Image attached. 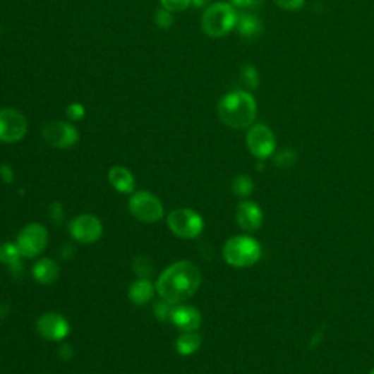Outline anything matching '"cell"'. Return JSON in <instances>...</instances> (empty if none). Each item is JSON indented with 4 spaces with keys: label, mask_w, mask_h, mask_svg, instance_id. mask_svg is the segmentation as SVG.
I'll use <instances>...</instances> for the list:
<instances>
[{
    "label": "cell",
    "mask_w": 374,
    "mask_h": 374,
    "mask_svg": "<svg viewBox=\"0 0 374 374\" xmlns=\"http://www.w3.org/2000/svg\"><path fill=\"white\" fill-rule=\"evenodd\" d=\"M246 143L248 151L252 152L259 161L272 157L277 150V138L271 128H267L263 123L252 124L247 132Z\"/></svg>",
    "instance_id": "8"
},
{
    "label": "cell",
    "mask_w": 374,
    "mask_h": 374,
    "mask_svg": "<svg viewBox=\"0 0 374 374\" xmlns=\"http://www.w3.org/2000/svg\"><path fill=\"white\" fill-rule=\"evenodd\" d=\"M202 338L198 332H184L176 341V351L180 356H192L200 348Z\"/></svg>",
    "instance_id": "19"
},
{
    "label": "cell",
    "mask_w": 374,
    "mask_h": 374,
    "mask_svg": "<svg viewBox=\"0 0 374 374\" xmlns=\"http://www.w3.org/2000/svg\"><path fill=\"white\" fill-rule=\"evenodd\" d=\"M167 224L173 234L183 240L199 237L205 228V221L200 214L189 210V207H179V210L171 211L167 217Z\"/></svg>",
    "instance_id": "5"
},
{
    "label": "cell",
    "mask_w": 374,
    "mask_h": 374,
    "mask_svg": "<svg viewBox=\"0 0 374 374\" xmlns=\"http://www.w3.org/2000/svg\"><path fill=\"white\" fill-rule=\"evenodd\" d=\"M253 189H255V184H253L252 177H248L246 174H240V176H236L233 179L231 191L236 196L247 198L253 193Z\"/></svg>",
    "instance_id": "21"
},
{
    "label": "cell",
    "mask_w": 374,
    "mask_h": 374,
    "mask_svg": "<svg viewBox=\"0 0 374 374\" xmlns=\"http://www.w3.org/2000/svg\"><path fill=\"white\" fill-rule=\"evenodd\" d=\"M200 282L199 267L191 260H179L159 275L155 288L162 300L180 304L198 293Z\"/></svg>",
    "instance_id": "1"
},
{
    "label": "cell",
    "mask_w": 374,
    "mask_h": 374,
    "mask_svg": "<svg viewBox=\"0 0 374 374\" xmlns=\"http://www.w3.org/2000/svg\"><path fill=\"white\" fill-rule=\"evenodd\" d=\"M155 289L157 288L152 285V282L150 279L139 278L131 284L128 296H129V300L132 304L145 306L154 298Z\"/></svg>",
    "instance_id": "17"
},
{
    "label": "cell",
    "mask_w": 374,
    "mask_h": 374,
    "mask_svg": "<svg viewBox=\"0 0 374 374\" xmlns=\"http://www.w3.org/2000/svg\"><path fill=\"white\" fill-rule=\"evenodd\" d=\"M109 181L119 193L129 195L135 192V176L126 167H121V165H114V167L110 169Z\"/></svg>",
    "instance_id": "15"
},
{
    "label": "cell",
    "mask_w": 374,
    "mask_h": 374,
    "mask_svg": "<svg viewBox=\"0 0 374 374\" xmlns=\"http://www.w3.org/2000/svg\"><path fill=\"white\" fill-rule=\"evenodd\" d=\"M222 258L233 267H251L262 258V246L251 236H234L225 241Z\"/></svg>",
    "instance_id": "3"
},
{
    "label": "cell",
    "mask_w": 374,
    "mask_h": 374,
    "mask_svg": "<svg viewBox=\"0 0 374 374\" xmlns=\"http://www.w3.org/2000/svg\"><path fill=\"white\" fill-rule=\"evenodd\" d=\"M41 136L56 150H69L78 143L79 132L71 123L66 121H52L47 123L41 131Z\"/></svg>",
    "instance_id": "10"
},
{
    "label": "cell",
    "mask_w": 374,
    "mask_h": 374,
    "mask_svg": "<svg viewBox=\"0 0 374 374\" xmlns=\"http://www.w3.org/2000/svg\"><path fill=\"white\" fill-rule=\"evenodd\" d=\"M170 320L183 332H196L202 325V315L193 306L176 304Z\"/></svg>",
    "instance_id": "14"
},
{
    "label": "cell",
    "mask_w": 374,
    "mask_h": 374,
    "mask_svg": "<svg viewBox=\"0 0 374 374\" xmlns=\"http://www.w3.org/2000/svg\"><path fill=\"white\" fill-rule=\"evenodd\" d=\"M66 114L72 120H82L85 116V107L79 102H72L66 109Z\"/></svg>",
    "instance_id": "28"
},
{
    "label": "cell",
    "mask_w": 374,
    "mask_h": 374,
    "mask_svg": "<svg viewBox=\"0 0 374 374\" xmlns=\"http://www.w3.org/2000/svg\"><path fill=\"white\" fill-rule=\"evenodd\" d=\"M236 219L244 231H258L263 224V212L256 202L243 200L236 210Z\"/></svg>",
    "instance_id": "13"
},
{
    "label": "cell",
    "mask_w": 374,
    "mask_h": 374,
    "mask_svg": "<svg viewBox=\"0 0 374 374\" xmlns=\"http://www.w3.org/2000/svg\"><path fill=\"white\" fill-rule=\"evenodd\" d=\"M258 114L255 97L243 90L225 94L218 102V117L231 129L251 128Z\"/></svg>",
    "instance_id": "2"
},
{
    "label": "cell",
    "mask_w": 374,
    "mask_h": 374,
    "mask_svg": "<svg viewBox=\"0 0 374 374\" xmlns=\"http://www.w3.org/2000/svg\"><path fill=\"white\" fill-rule=\"evenodd\" d=\"M20 255L16 243H2L0 244V263L11 267H16L20 265Z\"/></svg>",
    "instance_id": "20"
},
{
    "label": "cell",
    "mask_w": 374,
    "mask_h": 374,
    "mask_svg": "<svg viewBox=\"0 0 374 374\" xmlns=\"http://www.w3.org/2000/svg\"><path fill=\"white\" fill-rule=\"evenodd\" d=\"M71 237L82 244H94L102 237V222L92 214H80L69 222Z\"/></svg>",
    "instance_id": "11"
},
{
    "label": "cell",
    "mask_w": 374,
    "mask_h": 374,
    "mask_svg": "<svg viewBox=\"0 0 374 374\" xmlns=\"http://www.w3.org/2000/svg\"><path fill=\"white\" fill-rule=\"evenodd\" d=\"M239 13L231 4L217 2L202 15V31L211 38H222L237 25Z\"/></svg>",
    "instance_id": "4"
},
{
    "label": "cell",
    "mask_w": 374,
    "mask_h": 374,
    "mask_svg": "<svg viewBox=\"0 0 374 374\" xmlns=\"http://www.w3.org/2000/svg\"><path fill=\"white\" fill-rule=\"evenodd\" d=\"M37 330L44 339L59 342L69 337L71 325L65 316L56 313V311H47L38 318Z\"/></svg>",
    "instance_id": "12"
},
{
    "label": "cell",
    "mask_w": 374,
    "mask_h": 374,
    "mask_svg": "<svg viewBox=\"0 0 374 374\" xmlns=\"http://www.w3.org/2000/svg\"><path fill=\"white\" fill-rule=\"evenodd\" d=\"M162 9L170 12H181L192 5V0H161Z\"/></svg>",
    "instance_id": "25"
},
{
    "label": "cell",
    "mask_w": 374,
    "mask_h": 374,
    "mask_svg": "<svg viewBox=\"0 0 374 374\" xmlns=\"http://www.w3.org/2000/svg\"><path fill=\"white\" fill-rule=\"evenodd\" d=\"M206 4V0H192V5H195L196 8H202Z\"/></svg>",
    "instance_id": "31"
},
{
    "label": "cell",
    "mask_w": 374,
    "mask_h": 374,
    "mask_svg": "<svg viewBox=\"0 0 374 374\" xmlns=\"http://www.w3.org/2000/svg\"><path fill=\"white\" fill-rule=\"evenodd\" d=\"M173 306H176V304H171L169 301L162 300L161 303L155 304V316L161 320H169L171 318V311L174 308Z\"/></svg>",
    "instance_id": "27"
},
{
    "label": "cell",
    "mask_w": 374,
    "mask_h": 374,
    "mask_svg": "<svg viewBox=\"0 0 374 374\" xmlns=\"http://www.w3.org/2000/svg\"><path fill=\"white\" fill-rule=\"evenodd\" d=\"M129 211L140 222L152 224L164 217L162 202L151 192H135L129 199Z\"/></svg>",
    "instance_id": "7"
},
{
    "label": "cell",
    "mask_w": 374,
    "mask_h": 374,
    "mask_svg": "<svg viewBox=\"0 0 374 374\" xmlns=\"http://www.w3.org/2000/svg\"><path fill=\"white\" fill-rule=\"evenodd\" d=\"M59 275H60V267L50 258L40 259L32 266V277L41 285H50L56 282Z\"/></svg>",
    "instance_id": "16"
},
{
    "label": "cell",
    "mask_w": 374,
    "mask_h": 374,
    "mask_svg": "<svg viewBox=\"0 0 374 374\" xmlns=\"http://www.w3.org/2000/svg\"><path fill=\"white\" fill-rule=\"evenodd\" d=\"M297 159H298V157H297V152L294 150H282L274 158L277 167H282V169L294 167Z\"/></svg>",
    "instance_id": "23"
},
{
    "label": "cell",
    "mask_w": 374,
    "mask_h": 374,
    "mask_svg": "<svg viewBox=\"0 0 374 374\" xmlns=\"http://www.w3.org/2000/svg\"><path fill=\"white\" fill-rule=\"evenodd\" d=\"M368 374H374V368H371V371Z\"/></svg>",
    "instance_id": "32"
},
{
    "label": "cell",
    "mask_w": 374,
    "mask_h": 374,
    "mask_svg": "<svg viewBox=\"0 0 374 374\" xmlns=\"http://www.w3.org/2000/svg\"><path fill=\"white\" fill-rule=\"evenodd\" d=\"M236 28L243 38L251 40V38H256L262 34L263 24H262L260 18L256 16L255 13L243 12V13H239Z\"/></svg>",
    "instance_id": "18"
},
{
    "label": "cell",
    "mask_w": 374,
    "mask_h": 374,
    "mask_svg": "<svg viewBox=\"0 0 374 374\" xmlns=\"http://www.w3.org/2000/svg\"><path fill=\"white\" fill-rule=\"evenodd\" d=\"M28 132L25 116L15 109L0 110V142L15 143L23 140Z\"/></svg>",
    "instance_id": "9"
},
{
    "label": "cell",
    "mask_w": 374,
    "mask_h": 374,
    "mask_svg": "<svg viewBox=\"0 0 374 374\" xmlns=\"http://www.w3.org/2000/svg\"><path fill=\"white\" fill-rule=\"evenodd\" d=\"M15 243L23 258L34 259L46 251L49 244V231L44 225L32 222L19 231Z\"/></svg>",
    "instance_id": "6"
},
{
    "label": "cell",
    "mask_w": 374,
    "mask_h": 374,
    "mask_svg": "<svg viewBox=\"0 0 374 374\" xmlns=\"http://www.w3.org/2000/svg\"><path fill=\"white\" fill-rule=\"evenodd\" d=\"M263 0H230V4L234 8H240V9H255L260 6Z\"/></svg>",
    "instance_id": "29"
},
{
    "label": "cell",
    "mask_w": 374,
    "mask_h": 374,
    "mask_svg": "<svg viewBox=\"0 0 374 374\" xmlns=\"http://www.w3.org/2000/svg\"><path fill=\"white\" fill-rule=\"evenodd\" d=\"M154 23L162 28V30H169L170 27H173L174 24V18H173V12L170 11H165V9H159L155 12L154 15Z\"/></svg>",
    "instance_id": "24"
},
{
    "label": "cell",
    "mask_w": 374,
    "mask_h": 374,
    "mask_svg": "<svg viewBox=\"0 0 374 374\" xmlns=\"http://www.w3.org/2000/svg\"><path fill=\"white\" fill-rule=\"evenodd\" d=\"M274 4L282 11L296 12L306 5V0H274Z\"/></svg>",
    "instance_id": "26"
},
{
    "label": "cell",
    "mask_w": 374,
    "mask_h": 374,
    "mask_svg": "<svg viewBox=\"0 0 374 374\" xmlns=\"http://www.w3.org/2000/svg\"><path fill=\"white\" fill-rule=\"evenodd\" d=\"M0 179H2L5 183L11 184L15 179V173L9 164H2L0 165Z\"/></svg>",
    "instance_id": "30"
},
{
    "label": "cell",
    "mask_w": 374,
    "mask_h": 374,
    "mask_svg": "<svg viewBox=\"0 0 374 374\" xmlns=\"http://www.w3.org/2000/svg\"><path fill=\"white\" fill-rule=\"evenodd\" d=\"M240 78L243 80V84L248 88V90H256L260 84V76H259V71L256 66L251 65V64H246L241 66L240 69Z\"/></svg>",
    "instance_id": "22"
}]
</instances>
